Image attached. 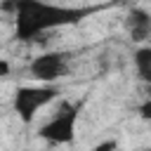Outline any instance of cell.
Listing matches in <instances>:
<instances>
[{
  "label": "cell",
  "instance_id": "1",
  "mask_svg": "<svg viewBox=\"0 0 151 151\" xmlns=\"http://www.w3.org/2000/svg\"><path fill=\"white\" fill-rule=\"evenodd\" d=\"M2 9H14V35L17 40H35L42 33L61 26H76L97 7H64L45 0H12Z\"/></svg>",
  "mask_w": 151,
  "mask_h": 151
},
{
  "label": "cell",
  "instance_id": "2",
  "mask_svg": "<svg viewBox=\"0 0 151 151\" xmlns=\"http://www.w3.org/2000/svg\"><path fill=\"white\" fill-rule=\"evenodd\" d=\"M78 111L80 104H71V101H61L57 116L52 120H47L40 127V139H45L47 144H71L76 137V123H78Z\"/></svg>",
  "mask_w": 151,
  "mask_h": 151
},
{
  "label": "cell",
  "instance_id": "3",
  "mask_svg": "<svg viewBox=\"0 0 151 151\" xmlns=\"http://www.w3.org/2000/svg\"><path fill=\"white\" fill-rule=\"evenodd\" d=\"M57 94H59V90L52 83L38 85V87H19L14 92V111L19 113L21 123L28 125V123H33L35 113L42 106H47L52 99H57Z\"/></svg>",
  "mask_w": 151,
  "mask_h": 151
},
{
  "label": "cell",
  "instance_id": "4",
  "mask_svg": "<svg viewBox=\"0 0 151 151\" xmlns=\"http://www.w3.org/2000/svg\"><path fill=\"white\" fill-rule=\"evenodd\" d=\"M68 73V54L66 52H42L33 57L28 64V76L38 83H54Z\"/></svg>",
  "mask_w": 151,
  "mask_h": 151
},
{
  "label": "cell",
  "instance_id": "5",
  "mask_svg": "<svg viewBox=\"0 0 151 151\" xmlns=\"http://www.w3.org/2000/svg\"><path fill=\"white\" fill-rule=\"evenodd\" d=\"M125 28H127V35L134 42L146 40L151 35V14L144 7H132L125 17Z\"/></svg>",
  "mask_w": 151,
  "mask_h": 151
},
{
  "label": "cell",
  "instance_id": "6",
  "mask_svg": "<svg viewBox=\"0 0 151 151\" xmlns=\"http://www.w3.org/2000/svg\"><path fill=\"white\" fill-rule=\"evenodd\" d=\"M132 61H134V66H137V76L149 85V83H151V45L139 47V50L132 54Z\"/></svg>",
  "mask_w": 151,
  "mask_h": 151
},
{
  "label": "cell",
  "instance_id": "7",
  "mask_svg": "<svg viewBox=\"0 0 151 151\" xmlns=\"http://www.w3.org/2000/svg\"><path fill=\"white\" fill-rule=\"evenodd\" d=\"M139 116H142L144 120H151V97H149V99L139 106Z\"/></svg>",
  "mask_w": 151,
  "mask_h": 151
},
{
  "label": "cell",
  "instance_id": "8",
  "mask_svg": "<svg viewBox=\"0 0 151 151\" xmlns=\"http://www.w3.org/2000/svg\"><path fill=\"white\" fill-rule=\"evenodd\" d=\"M116 146H118V142H116V139H109V142L97 144V146H94V151H106V149H116Z\"/></svg>",
  "mask_w": 151,
  "mask_h": 151
},
{
  "label": "cell",
  "instance_id": "9",
  "mask_svg": "<svg viewBox=\"0 0 151 151\" xmlns=\"http://www.w3.org/2000/svg\"><path fill=\"white\" fill-rule=\"evenodd\" d=\"M0 76H9V64H7L5 59L0 61Z\"/></svg>",
  "mask_w": 151,
  "mask_h": 151
}]
</instances>
